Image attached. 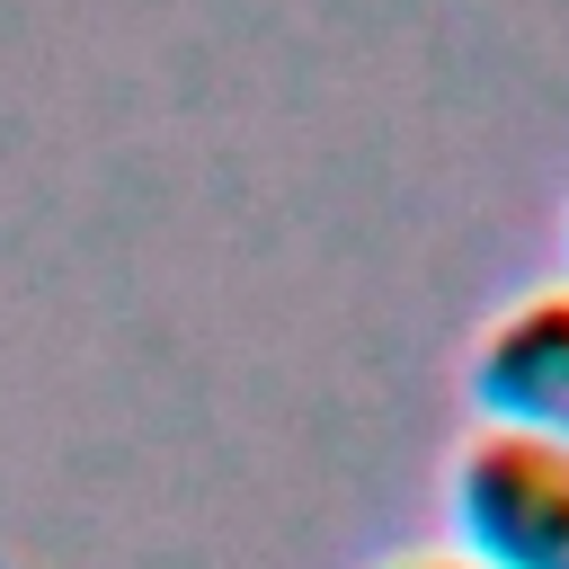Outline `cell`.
<instances>
[{
	"label": "cell",
	"instance_id": "obj_2",
	"mask_svg": "<svg viewBox=\"0 0 569 569\" xmlns=\"http://www.w3.org/2000/svg\"><path fill=\"white\" fill-rule=\"evenodd\" d=\"M471 382H480V400L507 427H533V436H560L569 445V284L560 293H525L480 338Z\"/></svg>",
	"mask_w": 569,
	"mask_h": 569
},
{
	"label": "cell",
	"instance_id": "obj_1",
	"mask_svg": "<svg viewBox=\"0 0 569 569\" xmlns=\"http://www.w3.org/2000/svg\"><path fill=\"white\" fill-rule=\"evenodd\" d=\"M453 516L480 569H569V445L489 427L453 462Z\"/></svg>",
	"mask_w": 569,
	"mask_h": 569
},
{
	"label": "cell",
	"instance_id": "obj_3",
	"mask_svg": "<svg viewBox=\"0 0 569 569\" xmlns=\"http://www.w3.org/2000/svg\"><path fill=\"white\" fill-rule=\"evenodd\" d=\"M409 569H471V560H409Z\"/></svg>",
	"mask_w": 569,
	"mask_h": 569
}]
</instances>
